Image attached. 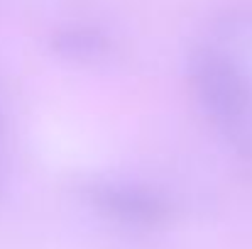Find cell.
<instances>
[{"label": "cell", "instance_id": "6da1fadb", "mask_svg": "<svg viewBox=\"0 0 252 249\" xmlns=\"http://www.w3.org/2000/svg\"><path fill=\"white\" fill-rule=\"evenodd\" d=\"M191 81L220 135L243 154L252 152V88L223 54L201 49L191 59Z\"/></svg>", "mask_w": 252, "mask_h": 249}, {"label": "cell", "instance_id": "7a4b0ae2", "mask_svg": "<svg viewBox=\"0 0 252 249\" xmlns=\"http://www.w3.org/2000/svg\"><path fill=\"white\" fill-rule=\"evenodd\" d=\"M88 198L108 218L135 227H155L169 215L167 200L159 193L135 183H93Z\"/></svg>", "mask_w": 252, "mask_h": 249}, {"label": "cell", "instance_id": "3957f363", "mask_svg": "<svg viewBox=\"0 0 252 249\" xmlns=\"http://www.w3.org/2000/svg\"><path fill=\"white\" fill-rule=\"evenodd\" d=\"M54 44H57L59 54H64L66 59H81V61L100 56L108 47L105 37L98 29L81 27V25L79 27H66L64 32H59Z\"/></svg>", "mask_w": 252, "mask_h": 249}]
</instances>
